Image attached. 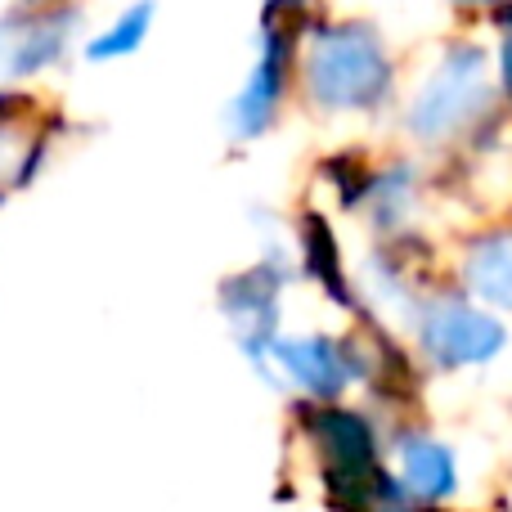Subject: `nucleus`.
I'll return each instance as SVG.
<instances>
[{"label":"nucleus","instance_id":"nucleus-1","mask_svg":"<svg viewBox=\"0 0 512 512\" xmlns=\"http://www.w3.org/2000/svg\"><path fill=\"white\" fill-rule=\"evenodd\" d=\"M306 95L324 113H369L391 95V59L360 23L324 27L306 50Z\"/></svg>","mask_w":512,"mask_h":512},{"label":"nucleus","instance_id":"nucleus-2","mask_svg":"<svg viewBox=\"0 0 512 512\" xmlns=\"http://www.w3.org/2000/svg\"><path fill=\"white\" fill-rule=\"evenodd\" d=\"M490 108V59L481 45H450L409 104V135L441 144Z\"/></svg>","mask_w":512,"mask_h":512},{"label":"nucleus","instance_id":"nucleus-3","mask_svg":"<svg viewBox=\"0 0 512 512\" xmlns=\"http://www.w3.org/2000/svg\"><path fill=\"white\" fill-rule=\"evenodd\" d=\"M418 346L436 369H477L504 355L508 328L490 310L459 297H436L418 310Z\"/></svg>","mask_w":512,"mask_h":512},{"label":"nucleus","instance_id":"nucleus-4","mask_svg":"<svg viewBox=\"0 0 512 512\" xmlns=\"http://www.w3.org/2000/svg\"><path fill=\"white\" fill-rule=\"evenodd\" d=\"M283 279L288 274L279 270V261H261L252 270H243L239 279L225 283V319H230L234 337H239V351L252 360V369L261 373L265 382L279 387V373L270 364V346L279 337V297H283Z\"/></svg>","mask_w":512,"mask_h":512},{"label":"nucleus","instance_id":"nucleus-5","mask_svg":"<svg viewBox=\"0 0 512 512\" xmlns=\"http://www.w3.org/2000/svg\"><path fill=\"white\" fill-rule=\"evenodd\" d=\"M270 364H274V373H283L297 391H306L310 400H324V405L342 400V391L351 387V378L360 373L351 364V355H346V346L324 333L274 337Z\"/></svg>","mask_w":512,"mask_h":512},{"label":"nucleus","instance_id":"nucleus-6","mask_svg":"<svg viewBox=\"0 0 512 512\" xmlns=\"http://www.w3.org/2000/svg\"><path fill=\"white\" fill-rule=\"evenodd\" d=\"M283 81H288V41L274 27L261 41V54H256L248 81H243L239 95L225 108V131L234 140H261L270 131L274 113H279V99H283Z\"/></svg>","mask_w":512,"mask_h":512},{"label":"nucleus","instance_id":"nucleus-7","mask_svg":"<svg viewBox=\"0 0 512 512\" xmlns=\"http://www.w3.org/2000/svg\"><path fill=\"white\" fill-rule=\"evenodd\" d=\"M310 432H315L319 450H324L328 472L342 477V495L355 508L360 490H373V472H378V441H373L369 423L360 414H351V409L328 405L324 414H315Z\"/></svg>","mask_w":512,"mask_h":512},{"label":"nucleus","instance_id":"nucleus-8","mask_svg":"<svg viewBox=\"0 0 512 512\" xmlns=\"http://www.w3.org/2000/svg\"><path fill=\"white\" fill-rule=\"evenodd\" d=\"M400 486L423 504H445L459 490V459L445 441L427 432H409L400 441Z\"/></svg>","mask_w":512,"mask_h":512},{"label":"nucleus","instance_id":"nucleus-9","mask_svg":"<svg viewBox=\"0 0 512 512\" xmlns=\"http://www.w3.org/2000/svg\"><path fill=\"white\" fill-rule=\"evenodd\" d=\"M463 283L477 301L495 310H512V230L486 234L463 256Z\"/></svg>","mask_w":512,"mask_h":512},{"label":"nucleus","instance_id":"nucleus-10","mask_svg":"<svg viewBox=\"0 0 512 512\" xmlns=\"http://www.w3.org/2000/svg\"><path fill=\"white\" fill-rule=\"evenodd\" d=\"M153 23H158V5H153V0H131L104 32H95L81 45V54H86V63H122L144 50Z\"/></svg>","mask_w":512,"mask_h":512},{"label":"nucleus","instance_id":"nucleus-11","mask_svg":"<svg viewBox=\"0 0 512 512\" xmlns=\"http://www.w3.org/2000/svg\"><path fill=\"white\" fill-rule=\"evenodd\" d=\"M14 41H18V14L0 18V86H9V63H14Z\"/></svg>","mask_w":512,"mask_h":512},{"label":"nucleus","instance_id":"nucleus-12","mask_svg":"<svg viewBox=\"0 0 512 512\" xmlns=\"http://www.w3.org/2000/svg\"><path fill=\"white\" fill-rule=\"evenodd\" d=\"M18 158H23V149H18L14 126H0V176H5V171H18Z\"/></svg>","mask_w":512,"mask_h":512},{"label":"nucleus","instance_id":"nucleus-13","mask_svg":"<svg viewBox=\"0 0 512 512\" xmlns=\"http://www.w3.org/2000/svg\"><path fill=\"white\" fill-rule=\"evenodd\" d=\"M499 81H504V90L512 95V27L504 32V45H499Z\"/></svg>","mask_w":512,"mask_h":512},{"label":"nucleus","instance_id":"nucleus-14","mask_svg":"<svg viewBox=\"0 0 512 512\" xmlns=\"http://www.w3.org/2000/svg\"><path fill=\"white\" fill-rule=\"evenodd\" d=\"M454 5H463V9H481V5H495V0H454Z\"/></svg>","mask_w":512,"mask_h":512},{"label":"nucleus","instance_id":"nucleus-15","mask_svg":"<svg viewBox=\"0 0 512 512\" xmlns=\"http://www.w3.org/2000/svg\"><path fill=\"white\" fill-rule=\"evenodd\" d=\"M0 207H5V194H0Z\"/></svg>","mask_w":512,"mask_h":512}]
</instances>
